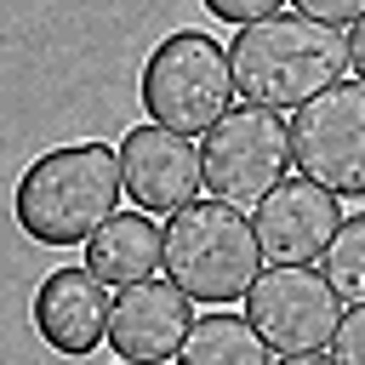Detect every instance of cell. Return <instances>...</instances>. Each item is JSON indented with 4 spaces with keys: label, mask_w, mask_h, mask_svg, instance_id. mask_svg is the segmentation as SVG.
Wrapping results in <instances>:
<instances>
[{
    "label": "cell",
    "mask_w": 365,
    "mask_h": 365,
    "mask_svg": "<svg viewBox=\"0 0 365 365\" xmlns=\"http://www.w3.org/2000/svg\"><path fill=\"white\" fill-rule=\"evenodd\" d=\"M279 365H336L331 354H291V359H279Z\"/></svg>",
    "instance_id": "19"
},
{
    "label": "cell",
    "mask_w": 365,
    "mask_h": 365,
    "mask_svg": "<svg viewBox=\"0 0 365 365\" xmlns=\"http://www.w3.org/2000/svg\"><path fill=\"white\" fill-rule=\"evenodd\" d=\"M331 359L336 365H365V308H348L342 314V331L331 342Z\"/></svg>",
    "instance_id": "16"
},
{
    "label": "cell",
    "mask_w": 365,
    "mask_h": 365,
    "mask_svg": "<svg viewBox=\"0 0 365 365\" xmlns=\"http://www.w3.org/2000/svg\"><path fill=\"white\" fill-rule=\"evenodd\" d=\"M211 17H222V23H234V29H251V23H268V17H279V6L285 0H200Z\"/></svg>",
    "instance_id": "15"
},
{
    "label": "cell",
    "mask_w": 365,
    "mask_h": 365,
    "mask_svg": "<svg viewBox=\"0 0 365 365\" xmlns=\"http://www.w3.org/2000/svg\"><path fill=\"white\" fill-rule=\"evenodd\" d=\"M325 279L336 285L342 302L365 308V211L336 228V240H331V251H325Z\"/></svg>",
    "instance_id": "14"
},
{
    "label": "cell",
    "mask_w": 365,
    "mask_h": 365,
    "mask_svg": "<svg viewBox=\"0 0 365 365\" xmlns=\"http://www.w3.org/2000/svg\"><path fill=\"white\" fill-rule=\"evenodd\" d=\"M342 222L348 217H342L336 194L308 182V177H285L251 211V228H257V245H262L268 268H308V262H319Z\"/></svg>",
    "instance_id": "9"
},
{
    "label": "cell",
    "mask_w": 365,
    "mask_h": 365,
    "mask_svg": "<svg viewBox=\"0 0 365 365\" xmlns=\"http://www.w3.org/2000/svg\"><path fill=\"white\" fill-rule=\"evenodd\" d=\"M86 268L108 291H125L137 279H154V268H165V228L148 211H114L86 240Z\"/></svg>",
    "instance_id": "12"
},
{
    "label": "cell",
    "mask_w": 365,
    "mask_h": 365,
    "mask_svg": "<svg viewBox=\"0 0 365 365\" xmlns=\"http://www.w3.org/2000/svg\"><path fill=\"white\" fill-rule=\"evenodd\" d=\"M108 319H114V297L86 262L80 268H51L34 291V331L46 336L51 354L86 359L97 342H108Z\"/></svg>",
    "instance_id": "11"
},
{
    "label": "cell",
    "mask_w": 365,
    "mask_h": 365,
    "mask_svg": "<svg viewBox=\"0 0 365 365\" xmlns=\"http://www.w3.org/2000/svg\"><path fill=\"white\" fill-rule=\"evenodd\" d=\"M245 319L274 354H325L342 331V297L314 268H262L245 297Z\"/></svg>",
    "instance_id": "7"
},
{
    "label": "cell",
    "mask_w": 365,
    "mask_h": 365,
    "mask_svg": "<svg viewBox=\"0 0 365 365\" xmlns=\"http://www.w3.org/2000/svg\"><path fill=\"white\" fill-rule=\"evenodd\" d=\"M348 51H354V74L365 80V17L354 23V34H348Z\"/></svg>",
    "instance_id": "18"
},
{
    "label": "cell",
    "mask_w": 365,
    "mask_h": 365,
    "mask_svg": "<svg viewBox=\"0 0 365 365\" xmlns=\"http://www.w3.org/2000/svg\"><path fill=\"white\" fill-rule=\"evenodd\" d=\"M125 194V171H120V148L108 143H63L46 148L11 194V211L23 222L29 240L40 245H86Z\"/></svg>",
    "instance_id": "2"
},
{
    "label": "cell",
    "mask_w": 365,
    "mask_h": 365,
    "mask_svg": "<svg viewBox=\"0 0 365 365\" xmlns=\"http://www.w3.org/2000/svg\"><path fill=\"white\" fill-rule=\"evenodd\" d=\"M297 177L342 194H365V80H336L308 108L291 114Z\"/></svg>",
    "instance_id": "6"
},
{
    "label": "cell",
    "mask_w": 365,
    "mask_h": 365,
    "mask_svg": "<svg viewBox=\"0 0 365 365\" xmlns=\"http://www.w3.org/2000/svg\"><path fill=\"white\" fill-rule=\"evenodd\" d=\"M297 11L342 29V23H359V17H365V0H297Z\"/></svg>",
    "instance_id": "17"
},
{
    "label": "cell",
    "mask_w": 365,
    "mask_h": 365,
    "mask_svg": "<svg viewBox=\"0 0 365 365\" xmlns=\"http://www.w3.org/2000/svg\"><path fill=\"white\" fill-rule=\"evenodd\" d=\"M194 297L171 279H137L125 291H114V319H108V348L131 365H165L182 354L188 331H194Z\"/></svg>",
    "instance_id": "10"
},
{
    "label": "cell",
    "mask_w": 365,
    "mask_h": 365,
    "mask_svg": "<svg viewBox=\"0 0 365 365\" xmlns=\"http://www.w3.org/2000/svg\"><path fill=\"white\" fill-rule=\"evenodd\" d=\"M137 91H143V108H148L154 125L200 137L217 120H228L240 80H234V57H228L222 40H211L200 29H177L148 51Z\"/></svg>",
    "instance_id": "4"
},
{
    "label": "cell",
    "mask_w": 365,
    "mask_h": 365,
    "mask_svg": "<svg viewBox=\"0 0 365 365\" xmlns=\"http://www.w3.org/2000/svg\"><path fill=\"white\" fill-rule=\"evenodd\" d=\"M120 365H131V359H120Z\"/></svg>",
    "instance_id": "20"
},
{
    "label": "cell",
    "mask_w": 365,
    "mask_h": 365,
    "mask_svg": "<svg viewBox=\"0 0 365 365\" xmlns=\"http://www.w3.org/2000/svg\"><path fill=\"white\" fill-rule=\"evenodd\" d=\"M205 154V188L211 200H228L240 211H257L291 171V120L257 103L228 108V120H217L200 143Z\"/></svg>",
    "instance_id": "5"
},
{
    "label": "cell",
    "mask_w": 365,
    "mask_h": 365,
    "mask_svg": "<svg viewBox=\"0 0 365 365\" xmlns=\"http://www.w3.org/2000/svg\"><path fill=\"white\" fill-rule=\"evenodd\" d=\"M165 279L211 308L245 302L251 285L262 279V245H257L251 217L228 200L182 205L165 222Z\"/></svg>",
    "instance_id": "3"
},
{
    "label": "cell",
    "mask_w": 365,
    "mask_h": 365,
    "mask_svg": "<svg viewBox=\"0 0 365 365\" xmlns=\"http://www.w3.org/2000/svg\"><path fill=\"white\" fill-rule=\"evenodd\" d=\"M177 359L182 365H274V348L262 342V331L245 314L217 308V314L194 319V331H188V342H182Z\"/></svg>",
    "instance_id": "13"
},
{
    "label": "cell",
    "mask_w": 365,
    "mask_h": 365,
    "mask_svg": "<svg viewBox=\"0 0 365 365\" xmlns=\"http://www.w3.org/2000/svg\"><path fill=\"white\" fill-rule=\"evenodd\" d=\"M120 171H125V194L148 217H177L205 188V154H200V143L182 137V131H171V125H154V120L125 125V137H120Z\"/></svg>",
    "instance_id": "8"
},
{
    "label": "cell",
    "mask_w": 365,
    "mask_h": 365,
    "mask_svg": "<svg viewBox=\"0 0 365 365\" xmlns=\"http://www.w3.org/2000/svg\"><path fill=\"white\" fill-rule=\"evenodd\" d=\"M228 57H234L240 97L257 108H274V114L308 108L319 91H331L354 68L348 34L319 17H302V11H279L268 23L240 29L228 40Z\"/></svg>",
    "instance_id": "1"
}]
</instances>
